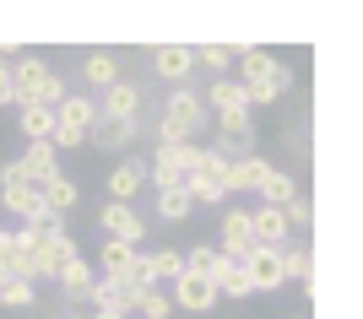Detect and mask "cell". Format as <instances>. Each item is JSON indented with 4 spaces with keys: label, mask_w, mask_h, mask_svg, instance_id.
Masks as SVG:
<instances>
[{
    "label": "cell",
    "mask_w": 363,
    "mask_h": 319,
    "mask_svg": "<svg viewBox=\"0 0 363 319\" xmlns=\"http://www.w3.org/2000/svg\"><path fill=\"white\" fill-rule=\"evenodd\" d=\"M190 152L196 146H179V141H157L147 163V184L157 190H184V168H190Z\"/></svg>",
    "instance_id": "8992f818"
},
{
    "label": "cell",
    "mask_w": 363,
    "mask_h": 319,
    "mask_svg": "<svg viewBox=\"0 0 363 319\" xmlns=\"http://www.w3.org/2000/svg\"><path fill=\"white\" fill-rule=\"evenodd\" d=\"M293 195H298V184H293V173H282V168H272V173H266V184H260V200L282 211V206H288Z\"/></svg>",
    "instance_id": "f1b7e54d"
},
{
    "label": "cell",
    "mask_w": 363,
    "mask_h": 319,
    "mask_svg": "<svg viewBox=\"0 0 363 319\" xmlns=\"http://www.w3.org/2000/svg\"><path fill=\"white\" fill-rule=\"evenodd\" d=\"M0 206L6 211H16L22 222H33V216H44V200H38V184L22 173L16 163H6L0 168Z\"/></svg>",
    "instance_id": "5b68a950"
},
{
    "label": "cell",
    "mask_w": 363,
    "mask_h": 319,
    "mask_svg": "<svg viewBox=\"0 0 363 319\" xmlns=\"http://www.w3.org/2000/svg\"><path fill=\"white\" fill-rule=\"evenodd\" d=\"M250 146H255V120H250V108L217 114V152L223 157H250Z\"/></svg>",
    "instance_id": "52a82bcc"
},
{
    "label": "cell",
    "mask_w": 363,
    "mask_h": 319,
    "mask_svg": "<svg viewBox=\"0 0 363 319\" xmlns=\"http://www.w3.org/2000/svg\"><path fill=\"white\" fill-rule=\"evenodd\" d=\"M92 282H98V271H92V265H87V260H82V255H76L71 265H65V271L55 276V287L65 292V303H82V298H87V292H92Z\"/></svg>",
    "instance_id": "44dd1931"
},
{
    "label": "cell",
    "mask_w": 363,
    "mask_h": 319,
    "mask_svg": "<svg viewBox=\"0 0 363 319\" xmlns=\"http://www.w3.org/2000/svg\"><path fill=\"white\" fill-rule=\"evenodd\" d=\"M16 124H22V141H55V108H38V103H22L16 108Z\"/></svg>",
    "instance_id": "603a6c76"
},
{
    "label": "cell",
    "mask_w": 363,
    "mask_h": 319,
    "mask_svg": "<svg viewBox=\"0 0 363 319\" xmlns=\"http://www.w3.org/2000/svg\"><path fill=\"white\" fill-rule=\"evenodd\" d=\"M217 233H223V243H217L223 260H244L250 249H255V233H250V211H244V206L239 211H223V228Z\"/></svg>",
    "instance_id": "4fadbf2b"
},
{
    "label": "cell",
    "mask_w": 363,
    "mask_h": 319,
    "mask_svg": "<svg viewBox=\"0 0 363 319\" xmlns=\"http://www.w3.org/2000/svg\"><path fill=\"white\" fill-rule=\"evenodd\" d=\"M33 303H38V287H33L28 276H16V282L0 287V308H33Z\"/></svg>",
    "instance_id": "1f68e13d"
},
{
    "label": "cell",
    "mask_w": 363,
    "mask_h": 319,
    "mask_svg": "<svg viewBox=\"0 0 363 319\" xmlns=\"http://www.w3.org/2000/svg\"><path fill=\"white\" fill-rule=\"evenodd\" d=\"M174 276H184V255L179 249H157V255H152V287H157V282H174Z\"/></svg>",
    "instance_id": "836d02e7"
},
{
    "label": "cell",
    "mask_w": 363,
    "mask_h": 319,
    "mask_svg": "<svg viewBox=\"0 0 363 319\" xmlns=\"http://www.w3.org/2000/svg\"><path fill=\"white\" fill-rule=\"evenodd\" d=\"M168 303L190 308V314H206V308L217 303V292H212L206 276H174V298H168Z\"/></svg>",
    "instance_id": "ac0fdd59"
},
{
    "label": "cell",
    "mask_w": 363,
    "mask_h": 319,
    "mask_svg": "<svg viewBox=\"0 0 363 319\" xmlns=\"http://www.w3.org/2000/svg\"><path fill=\"white\" fill-rule=\"evenodd\" d=\"M201 130H206V103H201V92L174 87V92H168V103H163V114H157V141L196 146Z\"/></svg>",
    "instance_id": "6da1fadb"
},
{
    "label": "cell",
    "mask_w": 363,
    "mask_h": 319,
    "mask_svg": "<svg viewBox=\"0 0 363 319\" xmlns=\"http://www.w3.org/2000/svg\"><path fill=\"white\" fill-rule=\"evenodd\" d=\"M98 228H104V238H120V243H141L147 222H141V211H136V206H120V200H104V206H98Z\"/></svg>",
    "instance_id": "9c48e42d"
},
{
    "label": "cell",
    "mask_w": 363,
    "mask_h": 319,
    "mask_svg": "<svg viewBox=\"0 0 363 319\" xmlns=\"http://www.w3.org/2000/svg\"><path fill=\"white\" fill-rule=\"evenodd\" d=\"M266 173H272V163L266 157H233L228 163V195H260V184H266Z\"/></svg>",
    "instance_id": "9a60e30c"
},
{
    "label": "cell",
    "mask_w": 363,
    "mask_h": 319,
    "mask_svg": "<svg viewBox=\"0 0 363 319\" xmlns=\"http://www.w3.org/2000/svg\"><path fill=\"white\" fill-rule=\"evenodd\" d=\"M212 292H217V298H250L255 287H250V276H244L239 260H223V255H217V265H212Z\"/></svg>",
    "instance_id": "d6986e66"
},
{
    "label": "cell",
    "mask_w": 363,
    "mask_h": 319,
    "mask_svg": "<svg viewBox=\"0 0 363 319\" xmlns=\"http://www.w3.org/2000/svg\"><path fill=\"white\" fill-rule=\"evenodd\" d=\"M152 71H157V76L163 81H190V71H196V49L190 44H157L152 49Z\"/></svg>",
    "instance_id": "5bb4252c"
},
{
    "label": "cell",
    "mask_w": 363,
    "mask_h": 319,
    "mask_svg": "<svg viewBox=\"0 0 363 319\" xmlns=\"http://www.w3.org/2000/svg\"><path fill=\"white\" fill-rule=\"evenodd\" d=\"M87 319H125V314H114V308H98V314H87Z\"/></svg>",
    "instance_id": "8d00e7d4"
},
{
    "label": "cell",
    "mask_w": 363,
    "mask_h": 319,
    "mask_svg": "<svg viewBox=\"0 0 363 319\" xmlns=\"http://www.w3.org/2000/svg\"><path fill=\"white\" fill-rule=\"evenodd\" d=\"M277 65V54L272 49H239V87H250V81H266V71Z\"/></svg>",
    "instance_id": "4316f807"
},
{
    "label": "cell",
    "mask_w": 363,
    "mask_h": 319,
    "mask_svg": "<svg viewBox=\"0 0 363 319\" xmlns=\"http://www.w3.org/2000/svg\"><path fill=\"white\" fill-rule=\"evenodd\" d=\"M190 211H196L190 190H157V216H163V222H184Z\"/></svg>",
    "instance_id": "f546056e"
},
{
    "label": "cell",
    "mask_w": 363,
    "mask_h": 319,
    "mask_svg": "<svg viewBox=\"0 0 363 319\" xmlns=\"http://www.w3.org/2000/svg\"><path fill=\"white\" fill-rule=\"evenodd\" d=\"M60 319H87V314H60Z\"/></svg>",
    "instance_id": "74e56055"
},
{
    "label": "cell",
    "mask_w": 363,
    "mask_h": 319,
    "mask_svg": "<svg viewBox=\"0 0 363 319\" xmlns=\"http://www.w3.org/2000/svg\"><path fill=\"white\" fill-rule=\"evenodd\" d=\"M179 255H184V276H206V282H212V265H217V249H212V243L179 249Z\"/></svg>",
    "instance_id": "d6a6232c"
},
{
    "label": "cell",
    "mask_w": 363,
    "mask_h": 319,
    "mask_svg": "<svg viewBox=\"0 0 363 319\" xmlns=\"http://www.w3.org/2000/svg\"><path fill=\"white\" fill-rule=\"evenodd\" d=\"M92 120H98V98H82V92H65V103L55 108V152H71V146H87V130H92Z\"/></svg>",
    "instance_id": "3957f363"
},
{
    "label": "cell",
    "mask_w": 363,
    "mask_h": 319,
    "mask_svg": "<svg viewBox=\"0 0 363 319\" xmlns=\"http://www.w3.org/2000/svg\"><path fill=\"white\" fill-rule=\"evenodd\" d=\"M201 103L217 108V114H239V108H250V103H244V87H239L233 76H217L212 87H206V98H201Z\"/></svg>",
    "instance_id": "d4e9b609"
},
{
    "label": "cell",
    "mask_w": 363,
    "mask_h": 319,
    "mask_svg": "<svg viewBox=\"0 0 363 319\" xmlns=\"http://www.w3.org/2000/svg\"><path fill=\"white\" fill-rule=\"evenodd\" d=\"M228 163H233V157H223L217 146H196V152H190V168H184L190 200H206V206L228 200Z\"/></svg>",
    "instance_id": "7a4b0ae2"
},
{
    "label": "cell",
    "mask_w": 363,
    "mask_h": 319,
    "mask_svg": "<svg viewBox=\"0 0 363 319\" xmlns=\"http://www.w3.org/2000/svg\"><path fill=\"white\" fill-rule=\"evenodd\" d=\"M239 265H244V276H250L255 292H282V282H288V276H282V249H260L255 243Z\"/></svg>",
    "instance_id": "ba28073f"
},
{
    "label": "cell",
    "mask_w": 363,
    "mask_h": 319,
    "mask_svg": "<svg viewBox=\"0 0 363 319\" xmlns=\"http://www.w3.org/2000/svg\"><path fill=\"white\" fill-rule=\"evenodd\" d=\"M76 255H82V249H76V238L60 228L49 243H33V249H28V282H33V287H38V282H55V276H60Z\"/></svg>",
    "instance_id": "277c9868"
},
{
    "label": "cell",
    "mask_w": 363,
    "mask_h": 319,
    "mask_svg": "<svg viewBox=\"0 0 363 319\" xmlns=\"http://www.w3.org/2000/svg\"><path fill=\"white\" fill-rule=\"evenodd\" d=\"M168 314H174V303H168V298H163L157 287H147V292H141V303H136V314H130V319H168Z\"/></svg>",
    "instance_id": "e575fe53"
},
{
    "label": "cell",
    "mask_w": 363,
    "mask_h": 319,
    "mask_svg": "<svg viewBox=\"0 0 363 319\" xmlns=\"http://www.w3.org/2000/svg\"><path fill=\"white\" fill-rule=\"evenodd\" d=\"M38 200H44V216H55V222H65V211L76 206V184L65 179H49V184H38Z\"/></svg>",
    "instance_id": "cb8c5ba5"
},
{
    "label": "cell",
    "mask_w": 363,
    "mask_h": 319,
    "mask_svg": "<svg viewBox=\"0 0 363 319\" xmlns=\"http://www.w3.org/2000/svg\"><path fill=\"white\" fill-rule=\"evenodd\" d=\"M293 319H309V314H293Z\"/></svg>",
    "instance_id": "f35d334b"
},
{
    "label": "cell",
    "mask_w": 363,
    "mask_h": 319,
    "mask_svg": "<svg viewBox=\"0 0 363 319\" xmlns=\"http://www.w3.org/2000/svg\"><path fill=\"white\" fill-rule=\"evenodd\" d=\"M98 120H120V124H130V120H141V87L136 81H114V87L98 98Z\"/></svg>",
    "instance_id": "30bf717a"
},
{
    "label": "cell",
    "mask_w": 363,
    "mask_h": 319,
    "mask_svg": "<svg viewBox=\"0 0 363 319\" xmlns=\"http://www.w3.org/2000/svg\"><path fill=\"white\" fill-rule=\"evenodd\" d=\"M282 211H288V228H293V233H303L309 222H315V206H309V195H293Z\"/></svg>",
    "instance_id": "d590c367"
},
{
    "label": "cell",
    "mask_w": 363,
    "mask_h": 319,
    "mask_svg": "<svg viewBox=\"0 0 363 319\" xmlns=\"http://www.w3.org/2000/svg\"><path fill=\"white\" fill-rule=\"evenodd\" d=\"M16 168H22L33 184H49V179H60V152H55L49 141H33V146H22Z\"/></svg>",
    "instance_id": "2e32d148"
},
{
    "label": "cell",
    "mask_w": 363,
    "mask_h": 319,
    "mask_svg": "<svg viewBox=\"0 0 363 319\" xmlns=\"http://www.w3.org/2000/svg\"><path fill=\"white\" fill-rule=\"evenodd\" d=\"M309 271H315V260H309V243L293 238L288 249H282V276H288V282H298V287H309Z\"/></svg>",
    "instance_id": "83f0119b"
},
{
    "label": "cell",
    "mask_w": 363,
    "mask_h": 319,
    "mask_svg": "<svg viewBox=\"0 0 363 319\" xmlns=\"http://www.w3.org/2000/svg\"><path fill=\"white\" fill-rule=\"evenodd\" d=\"M239 60V49L233 44H201L196 49V65H206V71H212V76H228V65Z\"/></svg>",
    "instance_id": "4dcf8cb0"
},
{
    "label": "cell",
    "mask_w": 363,
    "mask_h": 319,
    "mask_svg": "<svg viewBox=\"0 0 363 319\" xmlns=\"http://www.w3.org/2000/svg\"><path fill=\"white\" fill-rule=\"evenodd\" d=\"M44 81H49V60H38V54L11 60V98H16V108L33 103V98L44 92Z\"/></svg>",
    "instance_id": "8fae6325"
},
{
    "label": "cell",
    "mask_w": 363,
    "mask_h": 319,
    "mask_svg": "<svg viewBox=\"0 0 363 319\" xmlns=\"http://www.w3.org/2000/svg\"><path fill=\"white\" fill-rule=\"evenodd\" d=\"M147 190V163L141 157H125L114 173H108V200H120V206H130V200Z\"/></svg>",
    "instance_id": "e0dca14e"
},
{
    "label": "cell",
    "mask_w": 363,
    "mask_h": 319,
    "mask_svg": "<svg viewBox=\"0 0 363 319\" xmlns=\"http://www.w3.org/2000/svg\"><path fill=\"white\" fill-rule=\"evenodd\" d=\"M141 130H147V120H130V124H120V120H92L87 146H98V152H125V146H136Z\"/></svg>",
    "instance_id": "7c38bea8"
},
{
    "label": "cell",
    "mask_w": 363,
    "mask_h": 319,
    "mask_svg": "<svg viewBox=\"0 0 363 319\" xmlns=\"http://www.w3.org/2000/svg\"><path fill=\"white\" fill-rule=\"evenodd\" d=\"M28 276V249H22V233L16 228H0V287Z\"/></svg>",
    "instance_id": "ffe728a7"
},
{
    "label": "cell",
    "mask_w": 363,
    "mask_h": 319,
    "mask_svg": "<svg viewBox=\"0 0 363 319\" xmlns=\"http://www.w3.org/2000/svg\"><path fill=\"white\" fill-rule=\"evenodd\" d=\"M130 260H136V243H120V238H104V249H98V271L114 282V276L130 271Z\"/></svg>",
    "instance_id": "484cf974"
},
{
    "label": "cell",
    "mask_w": 363,
    "mask_h": 319,
    "mask_svg": "<svg viewBox=\"0 0 363 319\" xmlns=\"http://www.w3.org/2000/svg\"><path fill=\"white\" fill-rule=\"evenodd\" d=\"M82 76H87V87L108 92L114 81H120V54H108V49H92L87 60H82Z\"/></svg>",
    "instance_id": "7402d4cb"
}]
</instances>
